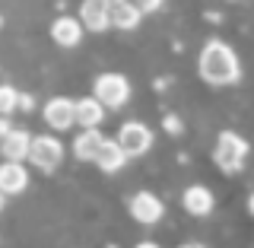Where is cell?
Returning a JSON list of instances; mask_svg holds the SVG:
<instances>
[{"instance_id":"ffe728a7","label":"cell","mask_w":254,"mask_h":248,"mask_svg":"<svg viewBox=\"0 0 254 248\" xmlns=\"http://www.w3.org/2000/svg\"><path fill=\"white\" fill-rule=\"evenodd\" d=\"M10 134V121H6V115H0V140Z\"/></svg>"},{"instance_id":"30bf717a","label":"cell","mask_w":254,"mask_h":248,"mask_svg":"<svg viewBox=\"0 0 254 248\" xmlns=\"http://www.w3.org/2000/svg\"><path fill=\"white\" fill-rule=\"evenodd\" d=\"M92 163L99 165L102 172H118L121 165L127 163V156H124V150L118 147V140H102L99 143V150H95V156H92Z\"/></svg>"},{"instance_id":"d6986e66","label":"cell","mask_w":254,"mask_h":248,"mask_svg":"<svg viewBox=\"0 0 254 248\" xmlns=\"http://www.w3.org/2000/svg\"><path fill=\"white\" fill-rule=\"evenodd\" d=\"M16 108H22V111H32V108H35V99H32L29 92H19V95H16Z\"/></svg>"},{"instance_id":"52a82bcc","label":"cell","mask_w":254,"mask_h":248,"mask_svg":"<svg viewBox=\"0 0 254 248\" xmlns=\"http://www.w3.org/2000/svg\"><path fill=\"white\" fill-rule=\"evenodd\" d=\"M130 217L143 223V226H153V223L162 220V204H159L156 194H149V191H140V194L130 197Z\"/></svg>"},{"instance_id":"2e32d148","label":"cell","mask_w":254,"mask_h":248,"mask_svg":"<svg viewBox=\"0 0 254 248\" xmlns=\"http://www.w3.org/2000/svg\"><path fill=\"white\" fill-rule=\"evenodd\" d=\"M29 134L26 131H13L10 127V134H6L3 140H0V153H3V159H26V153H29Z\"/></svg>"},{"instance_id":"9a60e30c","label":"cell","mask_w":254,"mask_h":248,"mask_svg":"<svg viewBox=\"0 0 254 248\" xmlns=\"http://www.w3.org/2000/svg\"><path fill=\"white\" fill-rule=\"evenodd\" d=\"M102 140L105 137L99 134V127H83V134L73 140V156L79 163H92V156H95V150H99Z\"/></svg>"},{"instance_id":"6da1fadb","label":"cell","mask_w":254,"mask_h":248,"mask_svg":"<svg viewBox=\"0 0 254 248\" xmlns=\"http://www.w3.org/2000/svg\"><path fill=\"white\" fill-rule=\"evenodd\" d=\"M197 67H200V77L206 83H213V86H229V83L238 80V74H242L235 51L226 42H219V38H213V42L203 45L200 64H197Z\"/></svg>"},{"instance_id":"ac0fdd59","label":"cell","mask_w":254,"mask_h":248,"mask_svg":"<svg viewBox=\"0 0 254 248\" xmlns=\"http://www.w3.org/2000/svg\"><path fill=\"white\" fill-rule=\"evenodd\" d=\"M133 6H137L140 13H153V10H159L162 6V0H130Z\"/></svg>"},{"instance_id":"7c38bea8","label":"cell","mask_w":254,"mask_h":248,"mask_svg":"<svg viewBox=\"0 0 254 248\" xmlns=\"http://www.w3.org/2000/svg\"><path fill=\"white\" fill-rule=\"evenodd\" d=\"M140 10L130 3V0H118V3H111L108 6V26H115V29H137L140 26Z\"/></svg>"},{"instance_id":"7402d4cb","label":"cell","mask_w":254,"mask_h":248,"mask_svg":"<svg viewBox=\"0 0 254 248\" xmlns=\"http://www.w3.org/2000/svg\"><path fill=\"white\" fill-rule=\"evenodd\" d=\"M102 3H108V6H111V3H118V0H102Z\"/></svg>"},{"instance_id":"3957f363","label":"cell","mask_w":254,"mask_h":248,"mask_svg":"<svg viewBox=\"0 0 254 248\" xmlns=\"http://www.w3.org/2000/svg\"><path fill=\"white\" fill-rule=\"evenodd\" d=\"M92 92L105 108H121L124 102L130 99V80L121 77V74H102L95 80Z\"/></svg>"},{"instance_id":"44dd1931","label":"cell","mask_w":254,"mask_h":248,"mask_svg":"<svg viewBox=\"0 0 254 248\" xmlns=\"http://www.w3.org/2000/svg\"><path fill=\"white\" fill-rule=\"evenodd\" d=\"M3 207H6V194H3V191H0V210H3Z\"/></svg>"},{"instance_id":"e0dca14e","label":"cell","mask_w":254,"mask_h":248,"mask_svg":"<svg viewBox=\"0 0 254 248\" xmlns=\"http://www.w3.org/2000/svg\"><path fill=\"white\" fill-rule=\"evenodd\" d=\"M16 92L13 86H0V115H10V111H16Z\"/></svg>"},{"instance_id":"277c9868","label":"cell","mask_w":254,"mask_h":248,"mask_svg":"<svg viewBox=\"0 0 254 248\" xmlns=\"http://www.w3.org/2000/svg\"><path fill=\"white\" fill-rule=\"evenodd\" d=\"M26 159H32V165L42 172H54L64 163V147L58 137H32Z\"/></svg>"},{"instance_id":"ba28073f","label":"cell","mask_w":254,"mask_h":248,"mask_svg":"<svg viewBox=\"0 0 254 248\" xmlns=\"http://www.w3.org/2000/svg\"><path fill=\"white\" fill-rule=\"evenodd\" d=\"M45 124L54 131H70L73 127V102L70 99H51L45 105Z\"/></svg>"},{"instance_id":"9c48e42d","label":"cell","mask_w":254,"mask_h":248,"mask_svg":"<svg viewBox=\"0 0 254 248\" xmlns=\"http://www.w3.org/2000/svg\"><path fill=\"white\" fill-rule=\"evenodd\" d=\"M51 38L61 48H73L83 38V26H79V19H73V16H58L51 22Z\"/></svg>"},{"instance_id":"5bb4252c","label":"cell","mask_w":254,"mask_h":248,"mask_svg":"<svg viewBox=\"0 0 254 248\" xmlns=\"http://www.w3.org/2000/svg\"><path fill=\"white\" fill-rule=\"evenodd\" d=\"M181 204H185V210L194 213V217H206V213L213 210V194H210V188H203V185H190L185 191V197H181Z\"/></svg>"},{"instance_id":"8992f818","label":"cell","mask_w":254,"mask_h":248,"mask_svg":"<svg viewBox=\"0 0 254 248\" xmlns=\"http://www.w3.org/2000/svg\"><path fill=\"white\" fill-rule=\"evenodd\" d=\"M26 188H29L26 165L19 159H3V165H0V191L10 197V194H22Z\"/></svg>"},{"instance_id":"7a4b0ae2","label":"cell","mask_w":254,"mask_h":248,"mask_svg":"<svg viewBox=\"0 0 254 248\" xmlns=\"http://www.w3.org/2000/svg\"><path fill=\"white\" fill-rule=\"evenodd\" d=\"M213 159H216V165L222 172L235 175L245 165V159H248V143L232 131H222L216 140V150H213Z\"/></svg>"},{"instance_id":"8fae6325","label":"cell","mask_w":254,"mask_h":248,"mask_svg":"<svg viewBox=\"0 0 254 248\" xmlns=\"http://www.w3.org/2000/svg\"><path fill=\"white\" fill-rule=\"evenodd\" d=\"M79 26L92 29V32L108 29V3H102V0H83V6H79Z\"/></svg>"},{"instance_id":"4fadbf2b","label":"cell","mask_w":254,"mask_h":248,"mask_svg":"<svg viewBox=\"0 0 254 248\" xmlns=\"http://www.w3.org/2000/svg\"><path fill=\"white\" fill-rule=\"evenodd\" d=\"M102 118H105V105L99 99H83V102H73V124H83V127H99Z\"/></svg>"},{"instance_id":"5b68a950","label":"cell","mask_w":254,"mask_h":248,"mask_svg":"<svg viewBox=\"0 0 254 248\" xmlns=\"http://www.w3.org/2000/svg\"><path fill=\"white\" fill-rule=\"evenodd\" d=\"M118 147L124 150V156H143L153 147V131L140 121H127L118 131Z\"/></svg>"}]
</instances>
